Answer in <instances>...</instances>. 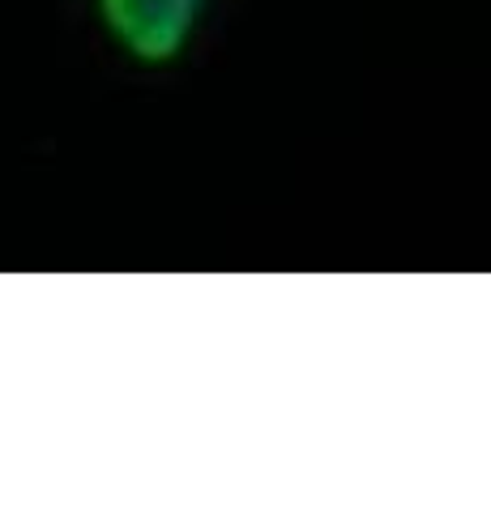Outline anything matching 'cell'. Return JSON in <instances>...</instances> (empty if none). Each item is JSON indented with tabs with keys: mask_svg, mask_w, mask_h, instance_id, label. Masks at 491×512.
<instances>
[{
	"mask_svg": "<svg viewBox=\"0 0 491 512\" xmlns=\"http://www.w3.org/2000/svg\"><path fill=\"white\" fill-rule=\"evenodd\" d=\"M214 0H94V18L133 64L167 69L201 35Z\"/></svg>",
	"mask_w": 491,
	"mask_h": 512,
	"instance_id": "obj_1",
	"label": "cell"
}]
</instances>
